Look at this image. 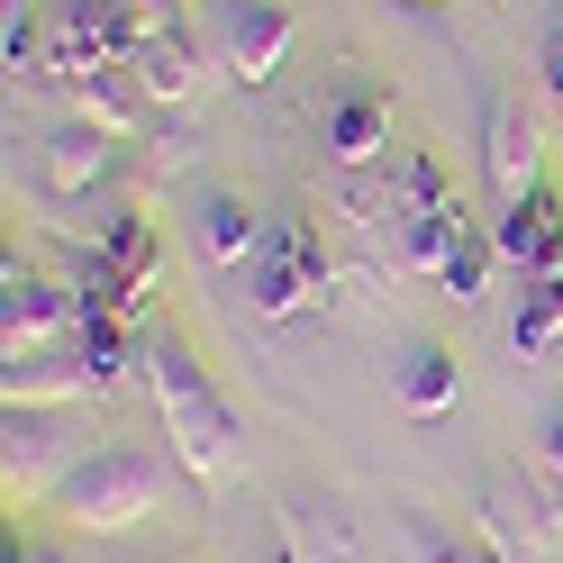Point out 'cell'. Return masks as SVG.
Returning <instances> with one entry per match:
<instances>
[{
	"label": "cell",
	"mask_w": 563,
	"mask_h": 563,
	"mask_svg": "<svg viewBox=\"0 0 563 563\" xmlns=\"http://www.w3.org/2000/svg\"><path fill=\"white\" fill-rule=\"evenodd\" d=\"M64 91H74V119L110 128V136H146V110H155V100L136 91V74H128V64H110V74H74Z\"/></svg>",
	"instance_id": "18"
},
{
	"label": "cell",
	"mask_w": 563,
	"mask_h": 563,
	"mask_svg": "<svg viewBox=\"0 0 563 563\" xmlns=\"http://www.w3.org/2000/svg\"><path fill=\"white\" fill-rule=\"evenodd\" d=\"M46 0H10V19H0V55H10V74H46V27H37Z\"/></svg>",
	"instance_id": "22"
},
{
	"label": "cell",
	"mask_w": 563,
	"mask_h": 563,
	"mask_svg": "<svg viewBox=\"0 0 563 563\" xmlns=\"http://www.w3.org/2000/svg\"><path fill=\"white\" fill-rule=\"evenodd\" d=\"M482 173H490V200L545 191V136H537V119H527L518 100H490V119H482Z\"/></svg>",
	"instance_id": "12"
},
{
	"label": "cell",
	"mask_w": 563,
	"mask_h": 563,
	"mask_svg": "<svg viewBox=\"0 0 563 563\" xmlns=\"http://www.w3.org/2000/svg\"><path fill=\"white\" fill-rule=\"evenodd\" d=\"M490 245H500V264H518L527 282H537V273H563V200H554V191L500 200V219H490Z\"/></svg>",
	"instance_id": "15"
},
{
	"label": "cell",
	"mask_w": 563,
	"mask_h": 563,
	"mask_svg": "<svg viewBox=\"0 0 563 563\" xmlns=\"http://www.w3.org/2000/svg\"><path fill=\"white\" fill-rule=\"evenodd\" d=\"M490 264H500L490 228H473V219H464V236H454V245H445V264H437L445 300H454V309H473V300H482V282H490Z\"/></svg>",
	"instance_id": "21"
},
{
	"label": "cell",
	"mask_w": 563,
	"mask_h": 563,
	"mask_svg": "<svg viewBox=\"0 0 563 563\" xmlns=\"http://www.w3.org/2000/svg\"><path fill=\"white\" fill-rule=\"evenodd\" d=\"M136 364H146V400H155V418H164V445H173V464H183L191 482H236L245 473V428H236V409L209 391V373H200V355L183 336H146L136 345Z\"/></svg>",
	"instance_id": "1"
},
{
	"label": "cell",
	"mask_w": 563,
	"mask_h": 563,
	"mask_svg": "<svg viewBox=\"0 0 563 563\" xmlns=\"http://www.w3.org/2000/svg\"><path fill=\"white\" fill-rule=\"evenodd\" d=\"M245 563H291V545H282V527H264V537H255V554H245Z\"/></svg>",
	"instance_id": "29"
},
{
	"label": "cell",
	"mask_w": 563,
	"mask_h": 563,
	"mask_svg": "<svg viewBox=\"0 0 563 563\" xmlns=\"http://www.w3.org/2000/svg\"><path fill=\"white\" fill-rule=\"evenodd\" d=\"M554 490L545 482H527L518 464L500 473H482V500H473V545L482 563H545L554 554Z\"/></svg>",
	"instance_id": "6"
},
{
	"label": "cell",
	"mask_w": 563,
	"mask_h": 563,
	"mask_svg": "<svg viewBox=\"0 0 563 563\" xmlns=\"http://www.w3.org/2000/svg\"><path fill=\"white\" fill-rule=\"evenodd\" d=\"M509 345H518L527 364H537V355H563V273H537V282H527V291H518Z\"/></svg>",
	"instance_id": "20"
},
{
	"label": "cell",
	"mask_w": 563,
	"mask_h": 563,
	"mask_svg": "<svg viewBox=\"0 0 563 563\" xmlns=\"http://www.w3.org/2000/svg\"><path fill=\"white\" fill-rule=\"evenodd\" d=\"M400 537H409V563H482V545H473V537H454V527H437L428 509H409V518H400Z\"/></svg>",
	"instance_id": "23"
},
{
	"label": "cell",
	"mask_w": 563,
	"mask_h": 563,
	"mask_svg": "<svg viewBox=\"0 0 563 563\" xmlns=\"http://www.w3.org/2000/svg\"><path fill=\"white\" fill-rule=\"evenodd\" d=\"M537 82H545V100L563 110V0H554V19H545V46H537Z\"/></svg>",
	"instance_id": "25"
},
{
	"label": "cell",
	"mask_w": 563,
	"mask_h": 563,
	"mask_svg": "<svg viewBox=\"0 0 563 563\" xmlns=\"http://www.w3.org/2000/svg\"><path fill=\"white\" fill-rule=\"evenodd\" d=\"M273 527H282V545H291V563H355L364 545H355V518H345L328 490H291V500L273 509Z\"/></svg>",
	"instance_id": "17"
},
{
	"label": "cell",
	"mask_w": 563,
	"mask_h": 563,
	"mask_svg": "<svg viewBox=\"0 0 563 563\" xmlns=\"http://www.w3.org/2000/svg\"><path fill=\"white\" fill-rule=\"evenodd\" d=\"M200 164V128H155V146H146V183H173V173H191Z\"/></svg>",
	"instance_id": "24"
},
{
	"label": "cell",
	"mask_w": 563,
	"mask_h": 563,
	"mask_svg": "<svg viewBox=\"0 0 563 563\" xmlns=\"http://www.w3.org/2000/svg\"><path fill=\"white\" fill-rule=\"evenodd\" d=\"M91 454L82 437V409H10V428H0V500L10 509H46L74 464Z\"/></svg>",
	"instance_id": "4"
},
{
	"label": "cell",
	"mask_w": 563,
	"mask_h": 563,
	"mask_svg": "<svg viewBox=\"0 0 563 563\" xmlns=\"http://www.w3.org/2000/svg\"><path fill=\"white\" fill-rule=\"evenodd\" d=\"M391 391H400L409 418H445L454 400H464V373H454V355H445L437 336H418L409 355H400V373H391Z\"/></svg>",
	"instance_id": "19"
},
{
	"label": "cell",
	"mask_w": 563,
	"mask_h": 563,
	"mask_svg": "<svg viewBox=\"0 0 563 563\" xmlns=\"http://www.w3.org/2000/svg\"><path fill=\"white\" fill-rule=\"evenodd\" d=\"M136 55V27L119 19V0H46V74H110Z\"/></svg>",
	"instance_id": "9"
},
{
	"label": "cell",
	"mask_w": 563,
	"mask_h": 563,
	"mask_svg": "<svg viewBox=\"0 0 563 563\" xmlns=\"http://www.w3.org/2000/svg\"><path fill=\"white\" fill-rule=\"evenodd\" d=\"M0 563H74V554H64V545H19V537H10V554H0Z\"/></svg>",
	"instance_id": "28"
},
{
	"label": "cell",
	"mask_w": 563,
	"mask_h": 563,
	"mask_svg": "<svg viewBox=\"0 0 563 563\" xmlns=\"http://www.w3.org/2000/svg\"><path fill=\"white\" fill-rule=\"evenodd\" d=\"M319 146H328L336 173L391 164V91H382V82H336L328 91V119H319Z\"/></svg>",
	"instance_id": "10"
},
{
	"label": "cell",
	"mask_w": 563,
	"mask_h": 563,
	"mask_svg": "<svg viewBox=\"0 0 563 563\" xmlns=\"http://www.w3.org/2000/svg\"><path fill=\"white\" fill-rule=\"evenodd\" d=\"M0 400L10 409H82V400H110V391L82 364V345H27V355L0 364Z\"/></svg>",
	"instance_id": "11"
},
{
	"label": "cell",
	"mask_w": 563,
	"mask_h": 563,
	"mask_svg": "<svg viewBox=\"0 0 563 563\" xmlns=\"http://www.w3.org/2000/svg\"><path fill=\"white\" fill-rule=\"evenodd\" d=\"M128 74H136V91L155 100V110H183V100L219 74L209 64V46H200V27L183 19V27H164V37H136V55H128Z\"/></svg>",
	"instance_id": "13"
},
{
	"label": "cell",
	"mask_w": 563,
	"mask_h": 563,
	"mask_svg": "<svg viewBox=\"0 0 563 563\" xmlns=\"http://www.w3.org/2000/svg\"><path fill=\"white\" fill-rule=\"evenodd\" d=\"M409 10H445V0H409Z\"/></svg>",
	"instance_id": "30"
},
{
	"label": "cell",
	"mask_w": 563,
	"mask_h": 563,
	"mask_svg": "<svg viewBox=\"0 0 563 563\" xmlns=\"http://www.w3.org/2000/svg\"><path fill=\"white\" fill-rule=\"evenodd\" d=\"M91 319L100 309L82 300V282L19 273V255H10V273H0V345H10V355H27V345H74Z\"/></svg>",
	"instance_id": "8"
},
{
	"label": "cell",
	"mask_w": 563,
	"mask_h": 563,
	"mask_svg": "<svg viewBox=\"0 0 563 563\" xmlns=\"http://www.w3.org/2000/svg\"><path fill=\"white\" fill-rule=\"evenodd\" d=\"M200 46H209V64L219 74H236V82H273L282 74V55H291V10L282 0H200Z\"/></svg>",
	"instance_id": "7"
},
{
	"label": "cell",
	"mask_w": 563,
	"mask_h": 563,
	"mask_svg": "<svg viewBox=\"0 0 563 563\" xmlns=\"http://www.w3.org/2000/svg\"><path fill=\"white\" fill-rule=\"evenodd\" d=\"M191 245H200L209 273H245V264H255V245H264L255 200H245V191H200L191 200Z\"/></svg>",
	"instance_id": "16"
},
{
	"label": "cell",
	"mask_w": 563,
	"mask_h": 563,
	"mask_svg": "<svg viewBox=\"0 0 563 563\" xmlns=\"http://www.w3.org/2000/svg\"><path fill=\"white\" fill-rule=\"evenodd\" d=\"M545 490H554V500H563V409L545 418Z\"/></svg>",
	"instance_id": "27"
},
{
	"label": "cell",
	"mask_w": 563,
	"mask_h": 563,
	"mask_svg": "<svg viewBox=\"0 0 563 563\" xmlns=\"http://www.w3.org/2000/svg\"><path fill=\"white\" fill-rule=\"evenodd\" d=\"M382 173H391V264H400V273H437L445 245L464 236V209H454L445 164H437L428 146H400Z\"/></svg>",
	"instance_id": "3"
},
{
	"label": "cell",
	"mask_w": 563,
	"mask_h": 563,
	"mask_svg": "<svg viewBox=\"0 0 563 563\" xmlns=\"http://www.w3.org/2000/svg\"><path fill=\"white\" fill-rule=\"evenodd\" d=\"M119 146H128V136L91 128V119H64V128L46 136V155H37V183H46L55 200H82V191H100V183L119 173Z\"/></svg>",
	"instance_id": "14"
},
{
	"label": "cell",
	"mask_w": 563,
	"mask_h": 563,
	"mask_svg": "<svg viewBox=\"0 0 563 563\" xmlns=\"http://www.w3.org/2000/svg\"><path fill=\"white\" fill-rule=\"evenodd\" d=\"M119 19L136 37H164V27H183V0H119Z\"/></svg>",
	"instance_id": "26"
},
{
	"label": "cell",
	"mask_w": 563,
	"mask_h": 563,
	"mask_svg": "<svg viewBox=\"0 0 563 563\" xmlns=\"http://www.w3.org/2000/svg\"><path fill=\"white\" fill-rule=\"evenodd\" d=\"M46 509L74 527V537H136V527L164 509V454H146V445H91Z\"/></svg>",
	"instance_id": "2"
},
{
	"label": "cell",
	"mask_w": 563,
	"mask_h": 563,
	"mask_svg": "<svg viewBox=\"0 0 563 563\" xmlns=\"http://www.w3.org/2000/svg\"><path fill=\"white\" fill-rule=\"evenodd\" d=\"M328 245L309 219H264V245L255 264H245V300H255V319H300V309L328 300Z\"/></svg>",
	"instance_id": "5"
}]
</instances>
